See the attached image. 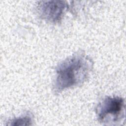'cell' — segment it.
I'll use <instances>...</instances> for the list:
<instances>
[{
  "instance_id": "obj_3",
  "label": "cell",
  "mask_w": 126,
  "mask_h": 126,
  "mask_svg": "<svg viewBox=\"0 0 126 126\" xmlns=\"http://www.w3.org/2000/svg\"><path fill=\"white\" fill-rule=\"evenodd\" d=\"M67 8V3L63 0L41 1L37 6L40 17L52 23L59 22Z\"/></svg>"
},
{
  "instance_id": "obj_1",
  "label": "cell",
  "mask_w": 126,
  "mask_h": 126,
  "mask_svg": "<svg viewBox=\"0 0 126 126\" xmlns=\"http://www.w3.org/2000/svg\"><path fill=\"white\" fill-rule=\"evenodd\" d=\"M93 64L92 60L83 53H76L63 61L56 68L55 93L59 94L81 85L88 78Z\"/></svg>"
},
{
  "instance_id": "obj_4",
  "label": "cell",
  "mask_w": 126,
  "mask_h": 126,
  "mask_svg": "<svg viewBox=\"0 0 126 126\" xmlns=\"http://www.w3.org/2000/svg\"><path fill=\"white\" fill-rule=\"evenodd\" d=\"M33 122L32 116L30 113H27L21 116L8 121L7 125L9 126H31Z\"/></svg>"
},
{
  "instance_id": "obj_2",
  "label": "cell",
  "mask_w": 126,
  "mask_h": 126,
  "mask_svg": "<svg viewBox=\"0 0 126 126\" xmlns=\"http://www.w3.org/2000/svg\"><path fill=\"white\" fill-rule=\"evenodd\" d=\"M125 102L119 96H106L96 108V115L101 123L112 124L119 122L125 117Z\"/></svg>"
}]
</instances>
